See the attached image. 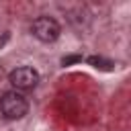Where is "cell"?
I'll use <instances>...</instances> for the list:
<instances>
[{
  "mask_svg": "<svg viewBox=\"0 0 131 131\" xmlns=\"http://www.w3.org/2000/svg\"><path fill=\"white\" fill-rule=\"evenodd\" d=\"M8 82L12 84V88L16 92H27L37 88L39 84V72L31 66H18L8 74Z\"/></svg>",
  "mask_w": 131,
  "mask_h": 131,
  "instance_id": "3957f363",
  "label": "cell"
},
{
  "mask_svg": "<svg viewBox=\"0 0 131 131\" xmlns=\"http://www.w3.org/2000/svg\"><path fill=\"white\" fill-rule=\"evenodd\" d=\"M29 113V100L23 92L8 90L0 96V115L6 121H18Z\"/></svg>",
  "mask_w": 131,
  "mask_h": 131,
  "instance_id": "6da1fadb",
  "label": "cell"
},
{
  "mask_svg": "<svg viewBox=\"0 0 131 131\" xmlns=\"http://www.w3.org/2000/svg\"><path fill=\"white\" fill-rule=\"evenodd\" d=\"M80 61H82V55H68L61 59L63 66H72V63H80Z\"/></svg>",
  "mask_w": 131,
  "mask_h": 131,
  "instance_id": "5b68a950",
  "label": "cell"
},
{
  "mask_svg": "<svg viewBox=\"0 0 131 131\" xmlns=\"http://www.w3.org/2000/svg\"><path fill=\"white\" fill-rule=\"evenodd\" d=\"M88 63L90 66H94V68H100V70H111V66H113V61H106V59H102V57H88Z\"/></svg>",
  "mask_w": 131,
  "mask_h": 131,
  "instance_id": "277c9868",
  "label": "cell"
},
{
  "mask_svg": "<svg viewBox=\"0 0 131 131\" xmlns=\"http://www.w3.org/2000/svg\"><path fill=\"white\" fill-rule=\"evenodd\" d=\"M31 33H33V37L39 39L41 43H53V41L59 39L61 27H59V23H57L53 16L41 14V16H37V18L31 23Z\"/></svg>",
  "mask_w": 131,
  "mask_h": 131,
  "instance_id": "7a4b0ae2",
  "label": "cell"
}]
</instances>
